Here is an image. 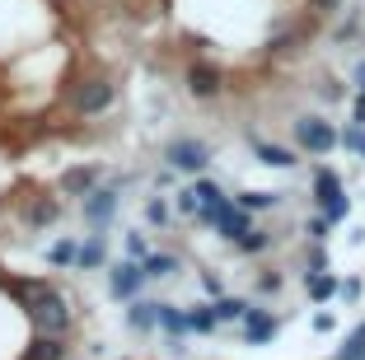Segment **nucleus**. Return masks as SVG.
<instances>
[{"label": "nucleus", "mask_w": 365, "mask_h": 360, "mask_svg": "<svg viewBox=\"0 0 365 360\" xmlns=\"http://www.w3.org/2000/svg\"><path fill=\"white\" fill-rule=\"evenodd\" d=\"M295 140H300V150H309V155H328L342 136H337L323 117H300V122H295Z\"/></svg>", "instance_id": "f257e3e1"}, {"label": "nucleus", "mask_w": 365, "mask_h": 360, "mask_svg": "<svg viewBox=\"0 0 365 360\" xmlns=\"http://www.w3.org/2000/svg\"><path fill=\"white\" fill-rule=\"evenodd\" d=\"M164 159H169L173 169H182V173H202L206 159H211V150H206L202 140H173V145L164 150Z\"/></svg>", "instance_id": "f03ea898"}, {"label": "nucleus", "mask_w": 365, "mask_h": 360, "mask_svg": "<svg viewBox=\"0 0 365 360\" xmlns=\"http://www.w3.org/2000/svg\"><path fill=\"white\" fill-rule=\"evenodd\" d=\"M140 281H150L145 276V262H122V267H113V276H108V290L118 299H131L140 290Z\"/></svg>", "instance_id": "7ed1b4c3"}, {"label": "nucleus", "mask_w": 365, "mask_h": 360, "mask_svg": "<svg viewBox=\"0 0 365 360\" xmlns=\"http://www.w3.org/2000/svg\"><path fill=\"white\" fill-rule=\"evenodd\" d=\"M215 230L225 234L230 244H239V239H244V234L253 230V225H248V211H244V206H235V202H220V206H215Z\"/></svg>", "instance_id": "20e7f679"}, {"label": "nucleus", "mask_w": 365, "mask_h": 360, "mask_svg": "<svg viewBox=\"0 0 365 360\" xmlns=\"http://www.w3.org/2000/svg\"><path fill=\"white\" fill-rule=\"evenodd\" d=\"M118 211V187H89L85 192V220L89 225H108Z\"/></svg>", "instance_id": "39448f33"}, {"label": "nucleus", "mask_w": 365, "mask_h": 360, "mask_svg": "<svg viewBox=\"0 0 365 360\" xmlns=\"http://www.w3.org/2000/svg\"><path fill=\"white\" fill-rule=\"evenodd\" d=\"M108 103H113V85H103V80H85V85L76 89V108L80 113H103Z\"/></svg>", "instance_id": "423d86ee"}, {"label": "nucleus", "mask_w": 365, "mask_h": 360, "mask_svg": "<svg viewBox=\"0 0 365 360\" xmlns=\"http://www.w3.org/2000/svg\"><path fill=\"white\" fill-rule=\"evenodd\" d=\"M244 337L253 341V346L272 341V337H277V318H272L267 309H248V314H244Z\"/></svg>", "instance_id": "0eeeda50"}, {"label": "nucleus", "mask_w": 365, "mask_h": 360, "mask_svg": "<svg viewBox=\"0 0 365 360\" xmlns=\"http://www.w3.org/2000/svg\"><path fill=\"white\" fill-rule=\"evenodd\" d=\"M187 89H192V94H202V98H211L215 89H220V71H215V66H206V61H197L192 71H187Z\"/></svg>", "instance_id": "6e6552de"}, {"label": "nucleus", "mask_w": 365, "mask_h": 360, "mask_svg": "<svg viewBox=\"0 0 365 360\" xmlns=\"http://www.w3.org/2000/svg\"><path fill=\"white\" fill-rule=\"evenodd\" d=\"M314 197H319V206L328 202V197H342V178H337L333 169H319L314 173Z\"/></svg>", "instance_id": "1a4fd4ad"}, {"label": "nucleus", "mask_w": 365, "mask_h": 360, "mask_svg": "<svg viewBox=\"0 0 365 360\" xmlns=\"http://www.w3.org/2000/svg\"><path fill=\"white\" fill-rule=\"evenodd\" d=\"M253 150H258V159H262V164H272V169H290V164H295V155H290V150L267 145V140H253Z\"/></svg>", "instance_id": "9d476101"}, {"label": "nucleus", "mask_w": 365, "mask_h": 360, "mask_svg": "<svg viewBox=\"0 0 365 360\" xmlns=\"http://www.w3.org/2000/svg\"><path fill=\"white\" fill-rule=\"evenodd\" d=\"M160 328L169 332V337H182V332H192V323H187V314H178L173 304H160Z\"/></svg>", "instance_id": "9b49d317"}, {"label": "nucleus", "mask_w": 365, "mask_h": 360, "mask_svg": "<svg viewBox=\"0 0 365 360\" xmlns=\"http://www.w3.org/2000/svg\"><path fill=\"white\" fill-rule=\"evenodd\" d=\"M173 272H178V257H173V253H150V257H145V276H150V281L173 276Z\"/></svg>", "instance_id": "f8f14e48"}, {"label": "nucleus", "mask_w": 365, "mask_h": 360, "mask_svg": "<svg viewBox=\"0 0 365 360\" xmlns=\"http://www.w3.org/2000/svg\"><path fill=\"white\" fill-rule=\"evenodd\" d=\"M127 323L136 332H145V328H155L160 323V304H131V314H127Z\"/></svg>", "instance_id": "ddd939ff"}, {"label": "nucleus", "mask_w": 365, "mask_h": 360, "mask_svg": "<svg viewBox=\"0 0 365 360\" xmlns=\"http://www.w3.org/2000/svg\"><path fill=\"white\" fill-rule=\"evenodd\" d=\"M309 295H314V299H333V295H342V286H337L333 276L309 272Z\"/></svg>", "instance_id": "4468645a"}, {"label": "nucleus", "mask_w": 365, "mask_h": 360, "mask_svg": "<svg viewBox=\"0 0 365 360\" xmlns=\"http://www.w3.org/2000/svg\"><path fill=\"white\" fill-rule=\"evenodd\" d=\"M192 192H197V202H202V211H215V206H220V202H225V192H220V187H215V182H192Z\"/></svg>", "instance_id": "2eb2a0df"}, {"label": "nucleus", "mask_w": 365, "mask_h": 360, "mask_svg": "<svg viewBox=\"0 0 365 360\" xmlns=\"http://www.w3.org/2000/svg\"><path fill=\"white\" fill-rule=\"evenodd\" d=\"M61 356H66L61 337H43V341H33V356L29 360H61Z\"/></svg>", "instance_id": "dca6fc26"}, {"label": "nucleus", "mask_w": 365, "mask_h": 360, "mask_svg": "<svg viewBox=\"0 0 365 360\" xmlns=\"http://www.w3.org/2000/svg\"><path fill=\"white\" fill-rule=\"evenodd\" d=\"M61 187L66 192H89V187H94V169H71L61 178Z\"/></svg>", "instance_id": "f3484780"}, {"label": "nucleus", "mask_w": 365, "mask_h": 360, "mask_svg": "<svg viewBox=\"0 0 365 360\" xmlns=\"http://www.w3.org/2000/svg\"><path fill=\"white\" fill-rule=\"evenodd\" d=\"M76 262H80V267H103V239H89V244H80Z\"/></svg>", "instance_id": "a211bd4d"}, {"label": "nucleus", "mask_w": 365, "mask_h": 360, "mask_svg": "<svg viewBox=\"0 0 365 360\" xmlns=\"http://www.w3.org/2000/svg\"><path fill=\"white\" fill-rule=\"evenodd\" d=\"M244 314H248L244 299H215V318H220V323H235V318H244Z\"/></svg>", "instance_id": "6ab92c4d"}, {"label": "nucleus", "mask_w": 365, "mask_h": 360, "mask_svg": "<svg viewBox=\"0 0 365 360\" xmlns=\"http://www.w3.org/2000/svg\"><path fill=\"white\" fill-rule=\"evenodd\" d=\"M187 323H192V332H211L215 323H220V318H215V304L211 309H192V314H187Z\"/></svg>", "instance_id": "aec40b11"}, {"label": "nucleus", "mask_w": 365, "mask_h": 360, "mask_svg": "<svg viewBox=\"0 0 365 360\" xmlns=\"http://www.w3.org/2000/svg\"><path fill=\"white\" fill-rule=\"evenodd\" d=\"M272 202H277V192H244V197H239L244 211H262V206H272Z\"/></svg>", "instance_id": "412c9836"}, {"label": "nucleus", "mask_w": 365, "mask_h": 360, "mask_svg": "<svg viewBox=\"0 0 365 360\" xmlns=\"http://www.w3.org/2000/svg\"><path fill=\"white\" fill-rule=\"evenodd\" d=\"M267 244H272V234H262V230H248L244 239H239V248H244V253H262Z\"/></svg>", "instance_id": "4be33fe9"}, {"label": "nucleus", "mask_w": 365, "mask_h": 360, "mask_svg": "<svg viewBox=\"0 0 365 360\" xmlns=\"http://www.w3.org/2000/svg\"><path fill=\"white\" fill-rule=\"evenodd\" d=\"M346 211H351V202H346V197H328V202H323V215H328V220H346Z\"/></svg>", "instance_id": "5701e85b"}, {"label": "nucleus", "mask_w": 365, "mask_h": 360, "mask_svg": "<svg viewBox=\"0 0 365 360\" xmlns=\"http://www.w3.org/2000/svg\"><path fill=\"white\" fill-rule=\"evenodd\" d=\"M56 215H61V206H56V202H47V197H43L38 206H33V225H52Z\"/></svg>", "instance_id": "b1692460"}, {"label": "nucleus", "mask_w": 365, "mask_h": 360, "mask_svg": "<svg viewBox=\"0 0 365 360\" xmlns=\"http://www.w3.org/2000/svg\"><path fill=\"white\" fill-rule=\"evenodd\" d=\"M342 145H346V150H356V155H365V127H361V122L342 131Z\"/></svg>", "instance_id": "393cba45"}, {"label": "nucleus", "mask_w": 365, "mask_h": 360, "mask_svg": "<svg viewBox=\"0 0 365 360\" xmlns=\"http://www.w3.org/2000/svg\"><path fill=\"white\" fill-rule=\"evenodd\" d=\"M76 253H80V248L71 244V239H61V244L52 248V262H56V267H66V262H76Z\"/></svg>", "instance_id": "a878e982"}, {"label": "nucleus", "mask_w": 365, "mask_h": 360, "mask_svg": "<svg viewBox=\"0 0 365 360\" xmlns=\"http://www.w3.org/2000/svg\"><path fill=\"white\" fill-rule=\"evenodd\" d=\"M145 220H150V225H164V220H169V206H164V202H150V206H145Z\"/></svg>", "instance_id": "bb28decb"}, {"label": "nucleus", "mask_w": 365, "mask_h": 360, "mask_svg": "<svg viewBox=\"0 0 365 360\" xmlns=\"http://www.w3.org/2000/svg\"><path fill=\"white\" fill-rule=\"evenodd\" d=\"M328 225H333V220H328V215H319V220H309V234H314V239H328Z\"/></svg>", "instance_id": "cd10ccee"}, {"label": "nucleus", "mask_w": 365, "mask_h": 360, "mask_svg": "<svg viewBox=\"0 0 365 360\" xmlns=\"http://www.w3.org/2000/svg\"><path fill=\"white\" fill-rule=\"evenodd\" d=\"M127 248H131V257H140V262H145V239H140V234H131Z\"/></svg>", "instance_id": "c85d7f7f"}, {"label": "nucleus", "mask_w": 365, "mask_h": 360, "mask_svg": "<svg viewBox=\"0 0 365 360\" xmlns=\"http://www.w3.org/2000/svg\"><path fill=\"white\" fill-rule=\"evenodd\" d=\"M309 267H314V272H323V267H328V253H323V248H314V253H309Z\"/></svg>", "instance_id": "c756f323"}, {"label": "nucleus", "mask_w": 365, "mask_h": 360, "mask_svg": "<svg viewBox=\"0 0 365 360\" xmlns=\"http://www.w3.org/2000/svg\"><path fill=\"white\" fill-rule=\"evenodd\" d=\"M314 328H319V332H333V314H314Z\"/></svg>", "instance_id": "7c9ffc66"}, {"label": "nucleus", "mask_w": 365, "mask_h": 360, "mask_svg": "<svg viewBox=\"0 0 365 360\" xmlns=\"http://www.w3.org/2000/svg\"><path fill=\"white\" fill-rule=\"evenodd\" d=\"M356 122H361V127H365V89H361V94H356Z\"/></svg>", "instance_id": "2f4dec72"}, {"label": "nucleus", "mask_w": 365, "mask_h": 360, "mask_svg": "<svg viewBox=\"0 0 365 360\" xmlns=\"http://www.w3.org/2000/svg\"><path fill=\"white\" fill-rule=\"evenodd\" d=\"M356 85L365 89V61H356Z\"/></svg>", "instance_id": "473e14b6"}, {"label": "nucleus", "mask_w": 365, "mask_h": 360, "mask_svg": "<svg viewBox=\"0 0 365 360\" xmlns=\"http://www.w3.org/2000/svg\"><path fill=\"white\" fill-rule=\"evenodd\" d=\"M319 5H323V10H333V5H337V0H319Z\"/></svg>", "instance_id": "72a5a7b5"}]
</instances>
